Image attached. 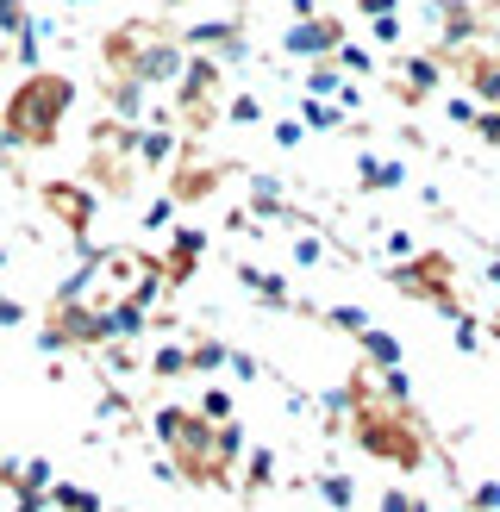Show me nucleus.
Segmentation results:
<instances>
[{"instance_id": "nucleus-1", "label": "nucleus", "mask_w": 500, "mask_h": 512, "mask_svg": "<svg viewBox=\"0 0 500 512\" xmlns=\"http://www.w3.org/2000/svg\"><path fill=\"white\" fill-rule=\"evenodd\" d=\"M75 100H82V88H75L69 75L32 69L13 88L7 113H0V138H7V150H50V144L63 138V119H69Z\"/></svg>"}, {"instance_id": "nucleus-2", "label": "nucleus", "mask_w": 500, "mask_h": 512, "mask_svg": "<svg viewBox=\"0 0 500 512\" xmlns=\"http://www.w3.org/2000/svg\"><path fill=\"white\" fill-rule=\"evenodd\" d=\"M350 388H357V413H350V438H357L375 463H388V469H419L425 463V431L413 413H400V406L388 400H375L369 388V369L350 375Z\"/></svg>"}, {"instance_id": "nucleus-3", "label": "nucleus", "mask_w": 500, "mask_h": 512, "mask_svg": "<svg viewBox=\"0 0 500 512\" xmlns=\"http://www.w3.org/2000/svg\"><path fill=\"white\" fill-rule=\"evenodd\" d=\"M150 431H157V444L175 456V475H182L188 488H232V475L213 463V425L200 419L194 406H157Z\"/></svg>"}, {"instance_id": "nucleus-4", "label": "nucleus", "mask_w": 500, "mask_h": 512, "mask_svg": "<svg viewBox=\"0 0 500 512\" xmlns=\"http://www.w3.org/2000/svg\"><path fill=\"white\" fill-rule=\"evenodd\" d=\"M388 281L394 294L407 300H425L438 319H463V294H457V263H450L444 250H419L407 263H388Z\"/></svg>"}, {"instance_id": "nucleus-5", "label": "nucleus", "mask_w": 500, "mask_h": 512, "mask_svg": "<svg viewBox=\"0 0 500 512\" xmlns=\"http://www.w3.org/2000/svg\"><path fill=\"white\" fill-rule=\"evenodd\" d=\"M32 344L44 356H63V350H100V344H113V325H107V306H50L44 325L32 331Z\"/></svg>"}, {"instance_id": "nucleus-6", "label": "nucleus", "mask_w": 500, "mask_h": 512, "mask_svg": "<svg viewBox=\"0 0 500 512\" xmlns=\"http://www.w3.org/2000/svg\"><path fill=\"white\" fill-rule=\"evenodd\" d=\"M175 44H182V57H213L219 69L225 63H244V19H200L188 25V32H175Z\"/></svg>"}, {"instance_id": "nucleus-7", "label": "nucleus", "mask_w": 500, "mask_h": 512, "mask_svg": "<svg viewBox=\"0 0 500 512\" xmlns=\"http://www.w3.org/2000/svg\"><path fill=\"white\" fill-rule=\"evenodd\" d=\"M350 38L344 13H313V19H294L282 32V57H300V63H325L332 50Z\"/></svg>"}, {"instance_id": "nucleus-8", "label": "nucleus", "mask_w": 500, "mask_h": 512, "mask_svg": "<svg viewBox=\"0 0 500 512\" xmlns=\"http://www.w3.org/2000/svg\"><path fill=\"white\" fill-rule=\"evenodd\" d=\"M232 281H238V288H244L250 300L275 306V313H307V306L294 300V288H288V281L275 275V269H263V263H244V256H238V263H232Z\"/></svg>"}, {"instance_id": "nucleus-9", "label": "nucleus", "mask_w": 500, "mask_h": 512, "mask_svg": "<svg viewBox=\"0 0 500 512\" xmlns=\"http://www.w3.org/2000/svg\"><path fill=\"white\" fill-rule=\"evenodd\" d=\"M225 182V163H188V150H182V163L169 169V200L175 207H200V200H213Z\"/></svg>"}, {"instance_id": "nucleus-10", "label": "nucleus", "mask_w": 500, "mask_h": 512, "mask_svg": "<svg viewBox=\"0 0 500 512\" xmlns=\"http://www.w3.org/2000/svg\"><path fill=\"white\" fill-rule=\"evenodd\" d=\"M200 256H207V232H194V225H175V232H169V250L157 256V263H163V281H169V288L194 281Z\"/></svg>"}, {"instance_id": "nucleus-11", "label": "nucleus", "mask_w": 500, "mask_h": 512, "mask_svg": "<svg viewBox=\"0 0 500 512\" xmlns=\"http://www.w3.org/2000/svg\"><path fill=\"white\" fill-rule=\"evenodd\" d=\"M44 207H50V213H57L69 232H75V244L88 250V219H94V207H88L82 182H50V188H44Z\"/></svg>"}, {"instance_id": "nucleus-12", "label": "nucleus", "mask_w": 500, "mask_h": 512, "mask_svg": "<svg viewBox=\"0 0 500 512\" xmlns=\"http://www.w3.org/2000/svg\"><path fill=\"white\" fill-rule=\"evenodd\" d=\"M444 88V63L438 57H400V100H407V107H419V100H432Z\"/></svg>"}, {"instance_id": "nucleus-13", "label": "nucleus", "mask_w": 500, "mask_h": 512, "mask_svg": "<svg viewBox=\"0 0 500 512\" xmlns=\"http://www.w3.org/2000/svg\"><path fill=\"white\" fill-rule=\"evenodd\" d=\"M463 88H469V100H482V107H500V50H469Z\"/></svg>"}, {"instance_id": "nucleus-14", "label": "nucleus", "mask_w": 500, "mask_h": 512, "mask_svg": "<svg viewBox=\"0 0 500 512\" xmlns=\"http://www.w3.org/2000/svg\"><path fill=\"white\" fill-rule=\"evenodd\" d=\"M357 188H363V194H394V188H407V163L363 150V157H357Z\"/></svg>"}, {"instance_id": "nucleus-15", "label": "nucleus", "mask_w": 500, "mask_h": 512, "mask_svg": "<svg viewBox=\"0 0 500 512\" xmlns=\"http://www.w3.org/2000/svg\"><path fill=\"white\" fill-rule=\"evenodd\" d=\"M175 150H182V132H169V119L138 125V169H163Z\"/></svg>"}, {"instance_id": "nucleus-16", "label": "nucleus", "mask_w": 500, "mask_h": 512, "mask_svg": "<svg viewBox=\"0 0 500 512\" xmlns=\"http://www.w3.org/2000/svg\"><path fill=\"white\" fill-rule=\"evenodd\" d=\"M244 450H250V438H244V419H225V425H213V463L232 475L238 463H244Z\"/></svg>"}, {"instance_id": "nucleus-17", "label": "nucleus", "mask_w": 500, "mask_h": 512, "mask_svg": "<svg viewBox=\"0 0 500 512\" xmlns=\"http://www.w3.org/2000/svg\"><path fill=\"white\" fill-rule=\"evenodd\" d=\"M275 488V450L257 444V450H244V500H257Z\"/></svg>"}, {"instance_id": "nucleus-18", "label": "nucleus", "mask_w": 500, "mask_h": 512, "mask_svg": "<svg viewBox=\"0 0 500 512\" xmlns=\"http://www.w3.org/2000/svg\"><path fill=\"white\" fill-rule=\"evenodd\" d=\"M357 344H363V356H369V369H375V375H382V369H400V338H394V331L369 325Z\"/></svg>"}, {"instance_id": "nucleus-19", "label": "nucleus", "mask_w": 500, "mask_h": 512, "mask_svg": "<svg viewBox=\"0 0 500 512\" xmlns=\"http://www.w3.org/2000/svg\"><path fill=\"white\" fill-rule=\"evenodd\" d=\"M313 494L332 506V512H357V481L350 475H338V469H325V475H313Z\"/></svg>"}, {"instance_id": "nucleus-20", "label": "nucleus", "mask_w": 500, "mask_h": 512, "mask_svg": "<svg viewBox=\"0 0 500 512\" xmlns=\"http://www.w3.org/2000/svg\"><path fill=\"white\" fill-rule=\"evenodd\" d=\"M44 500L57 506V512H107V500H100L94 488H75V481H57V488H50Z\"/></svg>"}, {"instance_id": "nucleus-21", "label": "nucleus", "mask_w": 500, "mask_h": 512, "mask_svg": "<svg viewBox=\"0 0 500 512\" xmlns=\"http://www.w3.org/2000/svg\"><path fill=\"white\" fill-rule=\"evenodd\" d=\"M325 63H332L338 75H350V82H363V75H375V57H369V44H350V38H344V44H338V50H332Z\"/></svg>"}, {"instance_id": "nucleus-22", "label": "nucleus", "mask_w": 500, "mask_h": 512, "mask_svg": "<svg viewBox=\"0 0 500 512\" xmlns=\"http://www.w3.org/2000/svg\"><path fill=\"white\" fill-rule=\"evenodd\" d=\"M225 350H232L225 338H194L188 344V375H219L225 369Z\"/></svg>"}, {"instance_id": "nucleus-23", "label": "nucleus", "mask_w": 500, "mask_h": 512, "mask_svg": "<svg viewBox=\"0 0 500 512\" xmlns=\"http://www.w3.org/2000/svg\"><path fill=\"white\" fill-rule=\"evenodd\" d=\"M313 319H319V325H338V331H350V338H363V331L375 325V319L363 313V306H350V300H338V306H319Z\"/></svg>"}, {"instance_id": "nucleus-24", "label": "nucleus", "mask_w": 500, "mask_h": 512, "mask_svg": "<svg viewBox=\"0 0 500 512\" xmlns=\"http://www.w3.org/2000/svg\"><path fill=\"white\" fill-rule=\"evenodd\" d=\"M175 375H188V344H163L150 356V381H175Z\"/></svg>"}, {"instance_id": "nucleus-25", "label": "nucleus", "mask_w": 500, "mask_h": 512, "mask_svg": "<svg viewBox=\"0 0 500 512\" xmlns=\"http://www.w3.org/2000/svg\"><path fill=\"white\" fill-rule=\"evenodd\" d=\"M288 256H294L300 269H319L325 263V238L319 232H288Z\"/></svg>"}, {"instance_id": "nucleus-26", "label": "nucleus", "mask_w": 500, "mask_h": 512, "mask_svg": "<svg viewBox=\"0 0 500 512\" xmlns=\"http://www.w3.org/2000/svg\"><path fill=\"white\" fill-rule=\"evenodd\" d=\"M232 125H263V100L257 94H225V107H219Z\"/></svg>"}, {"instance_id": "nucleus-27", "label": "nucleus", "mask_w": 500, "mask_h": 512, "mask_svg": "<svg viewBox=\"0 0 500 512\" xmlns=\"http://www.w3.org/2000/svg\"><path fill=\"white\" fill-rule=\"evenodd\" d=\"M194 413L207 419V425H225V419H238V413H232V388H207V394H200V406H194Z\"/></svg>"}, {"instance_id": "nucleus-28", "label": "nucleus", "mask_w": 500, "mask_h": 512, "mask_svg": "<svg viewBox=\"0 0 500 512\" xmlns=\"http://www.w3.org/2000/svg\"><path fill=\"white\" fill-rule=\"evenodd\" d=\"M225 375H238V381H263V363L250 350H225Z\"/></svg>"}, {"instance_id": "nucleus-29", "label": "nucleus", "mask_w": 500, "mask_h": 512, "mask_svg": "<svg viewBox=\"0 0 500 512\" xmlns=\"http://www.w3.org/2000/svg\"><path fill=\"white\" fill-rule=\"evenodd\" d=\"M369 38L382 44V50H394L400 38H407V25H400V13H388V19H369Z\"/></svg>"}, {"instance_id": "nucleus-30", "label": "nucleus", "mask_w": 500, "mask_h": 512, "mask_svg": "<svg viewBox=\"0 0 500 512\" xmlns=\"http://www.w3.org/2000/svg\"><path fill=\"white\" fill-rule=\"evenodd\" d=\"M450 325H457V350H463V356H475V350H482V319H475V313L450 319Z\"/></svg>"}, {"instance_id": "nucleus-31", "label": "nucleus", "mask_w": 500, "mask_h": 512, "mask_svg": "<svg viewBox=\"0 0 500 512\" xmlns=\"http://www.w3.org/2000/svg\"><path fill=\"white\" fill-rule=\"evenodd\" d=\"M469 132L482 138V144H494V150H500V107H475V125H469Z\"/></svg>"}, {"instance_id": "nucleus-32", "label": "nucleus", "mask_w": 500, "mask_h": 512, "mask_svg": "<svg viewBox=\"0 0 500 512\" xmlns=\"http://www.w3.org/2000/svg\"><path fill=\"white\" fill-rule=\"evenodd\" d=\"M25 19H32V7H25V0H0V32H25Z\"/></svg>"}, {"instance_id": "nucleus-33", "label": "nucleus", "mask_w": 500, "mask_h": 512, "mask_svg": "<svg viewBox=\"0 0 500 512\" xmlns=\"http://www.w3.org/2000/svg\"><path fill=\"white\" fill-rule=\"evenodd\" d=\"M382 250L394 256V263H407V256H419V244H413V232H400V225H394V232H382Z\"/></svg>"}, {"instance_id": "nucleus-34", "label": "nucleus", "mask_w": 500, "mask_h": 512, "mask_svg": "<svg viewBox=\"0 0 500 512\" xmlns=\"http://www.w3.org/2000/svg\"><path fill=\"white\" fill-rule=\"evenodd\" d=\"M269 138L282 144V150H294L300 138H307V125H300V119H275V125H269Z\"/></svg>"}, {"instance_id": "nucleus-35", "label": "nucleus", "mask_w": 500, "mask_h": 512, "mask_svg": "<svg viewBox=\"0 0 500 512\" xmlns=\"http://www.w3.org/2000/svg\"><path fill=\"white\" fill-rule=\"evenodd\" d=\"M469 512H500V481H482V488L469 494Z\"/></svg>"}, {"instance_id": "nucleus-36", "label": "nucleus", "mask_w": 500, "mask_h": 512, "mask_svg": "<svg viewBox=\"0 0 500 512\" xmlns=\"http://www.w3.org/2000/svg\"><path fill=\"white\" fill-rule=\"evenodd\" d=\"M107 369H113V375L138 369V350H132V344H107Z\"/></svg>"}, {"instance_id": "nucleus-37", "label": "nucleus", "mask_w": 500, "mask_h": 512, "mask_svg": "<svg viewBox=\"0 0 500 512\" xmlns=\"http://www.w3.org/2000/svg\"><path fill=\"white\" fill-rule=\"evenodd\" d=\"M175 219V200L163 194V200H150V207H144V225H150V232H157V225H169Z\"/></svg>"}, {"instance_id": "nucleus-38", "label": "nucleus", "mask_w": 500, "mask_h": 512, "mask_svg": "<svg viewBox=\"0 0 500 512\" xmlns=\"http://www.w3.org/2000/svg\"><path fill=\"white\" fill-rule=\"evenodd\" d=\"M444 113L457 119V125H475V100H469V94H450V100H444Z\"/></svg>"}, {"instance_id": "nucleus-39", "label": "nucleus", "mask_w": 500, "mask_h": 512, "mask_svg": "<svg viewBox=\"0 0 500 512\" xmlns=\"http://www.w3.org/2000/svg\"><path fill=\"white\" fill-rule=\"evenodd\" d=\"M25 319H32V313H25V306H19L13 294H0V325H7V331H13V325H25Z\"/></svg>"}, {"instance_id": "nucleus-40", "label": "nucleus", "mask_w": 500, "mask_h": 512, "mask_svg": "<svg viewBox=\"0 0 500 512\" xmlns=\"http://www.w3.org/2000/svg\"><path fill=\"white\" fill-rule=\"evenodd\" d=\"M357 13L363 19H388V13H400V0H357Z\"/></svg>"}, {"instance_id": "nucleus-41", "label": "nucleus", "mask_w": 500, "mask_h": 512, "mask_svg": "<svg viewBox=\"0 0 500 512\" xmlns=\"http://www.w3.org/2000/svg\"><path fill=\"white\" fill-rule=\"evenodd\" d=\"M288 13H294V19H313V13H319V0H288Z\"/></svg>"}, {"instance_id": "nucleus-42", "label": "nucleus", "mask_w": 500, "mask_h": 512, "mask_svg": "<svg viewBox=\"0 0 500 512\" xmlns=\"http://www.w3.org/2000/svg\"><path fill=\"white\" fill-rule=\"evenodd\" d=\"M488 281H500V232H494V256H488Z\"/></svg>"}, {"instance_id": "nucleus-43", "label": "nucleus", "mask_w": 500, "mask_h": 512, "mask_svg": "<svg viewBox=\"0 0 500 512\" xmlns=\"http://www.w3.org/2000/svg\"><path fill=\"white\" fill-rule=\"evenodd\" d=\"M13 512H44V500H13Z\"/></svg>"}, {"instance_id": "nucleus-44", "label": "nucleus", "mask_w": 500, "mask_h": 512, "mask_svg": "<svg viewBox=\"0 0 500 512\" xmlns=\"http://www.w3.org/2000/svg\"><path fill=\"white\" fill-rule=\"evenodd\" d=\"M169 7H200V0H169Z\"/></svg>"}, {"instance_id": "nucleus-45", "label": "nucleus", "mask_w": 500, "mask_h": 512, "mask_svg": "<svg viewBox=\"0 0 500 512\" xmlns=\"http://www.w3.org/2000/svg\"><path fill=\"white\" fill-rule=\"evenodd\" d=\"M69 7H94V0H69Z\"/></svg>"}, {"instance_id": "nucleus-46", "label": "nucleus", "mask_w": 500, "mask_h": 512, "mask_svg": "<svg viewBox=\"0 0 500 512\" xmlns=\"http://www.w3.org/2000/svg\"><path fill=\"white\" fill-rule=\"evenodd\" d=\"M494 319H500V313H494Z\"/></svg>"}]
</instances>
